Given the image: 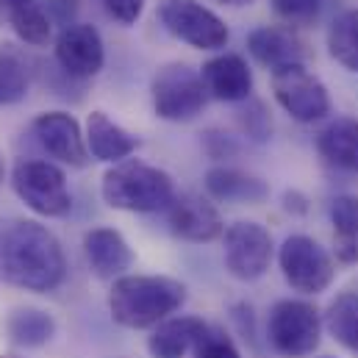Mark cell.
<instances>
[{"label": "cell", "mask_w": 358, "mask_h": 358, "mask_svg": "<svg viewBox=\"0 0 358 358\" xmlns=\"http://www.w3.org/2000/svg\"><path fill=\"white\" fill-rule=\"evenodd\" d=\"M67 275V259L53 231L34 220L0 228V278L25 292H53Z\"/></svg>", "instance_id": "6da1fadb"}, {"label": "cell", "mask_w": 358, "mask_h": 358, "mask_svg": "<svg viewBox=\"0 0 358 358\" xmlns=\"http://www.w3.org/2000/svg\"><path fill=\"white\" fill-rule=\"evenodd\" d=\"M186 303V286L170 275H122L111 283L108 314L131 331L156 328Z\"/></svg>", "instance_id": "7a4b0ae2"}, {"label": "cell", "mask_w": 358, "mask_h": 358, "mask_svg": "<svg viewBox=\"0 0 358 358\" xmlns=\"http://www.w3.org/2000/svg\"><path fill=\"white\" fill-rule=\"evenodd\" d=\"M100 194L111 208L131 214H153L170 208L176 200L173 176L139 159H125L106 170L100 180Z\"/></svg>", "instance_id": "3957f363"}, {"label": "cell", "mask_w": 358, "mask_h": 358, "mask_svg": "<svg viewBox=\"0 0 358 358\" xmlns=\"http://www.w3.org/2000/svg\"><path fill=\"white\" fill-rule=\"evenodd\" d=\"M322 320L317 306L306 300H278L269 311L267 339L283 358H306L320 348Z\"/></svg>", "instance_id": "277c9868"}, {"label": "cell", "mask_w": 358, "mask_h": 358, "mask_svg": "<svg viewBox=\"0 0 358 358\" xmlns=\"http://www.w3.org/2000/svg\"><path fill=\"white\" fill-rule=\"evenodd\" d=\"M153 111L156 117L167 120V122H189L194 120L208 100L206 84L200 78V70L170 62L164 64L156 76H153Z\"/></svg>", "instance_id": "5b68a950"}, {"label": "cell", "mask_w": 358, "mask_h": 358, "mask_svg": "<svg viewBox=\"0 0 358 358\" xmlns=\"http://www.w3.org/2000/svg\"><path fill=\"white\" fill-rule=\"evenodd\" d=\"M11 186L17 197L42 217H67L73 208L67 176L50 162H17Z\"/></svg>", "instance_id": "8992f818"}, {"label": "cell", "mask_w": 358, "mask_h": 358, "mask_svg": "<svg viewBox=\"0 0 358 358\" xmlns=\"http://www.w3.org/2000/svg\"><path fill=\"white\" fill-rule=\"evenodd\" d=\"M278 264H280L286 283L294 292H303V294L325 292L334 283V275H336L331 253L317 239H311L306 234H294L280 245Z\"/></svg>", "instance_id": "52a82bcc"}, {"label": "cell", "mask_w": 358, "mask_h": 358, "mask_svg": "<svg viewBox=\"0 0 358 358\" xmlns=\"http://www.w3.org/2000/svg\"><path fill=\"white\" fill-rule=\"evenodd\" d=\"M159 20L176 39L197 50H220L231 36L225 20L197 0H162Z\"/></svg>", "instance_id": "ba28073f"}, {"label": "cell", "mask_w": 358, "mask_h": 358, "mask_svg": "<svg viewBox=\"0 0 358 358\" xmlns=\"http://www.w3.org/2000/svg\"><path fill=\"white\" fill-rule=\"evenodd\" d=\"M272 94L280 103V108L297 122H317L325 114H331V94L314 73H308L306 64L275 70Z\"/></svg>", "instance_id": "9c48e42d"}, {"label": "cell", "mask_w": 358, "mask_h": 358, "mask_svg": "<svg viewBox=\"0 0 358 358\" xmlns=\"http://www.w3.org/2000/svg\"><path fill=\"white\" fill-rule=\"evenodd\" d=\"M272 262V234L262 222L239 220L225 231V269L239 280H259Z\"/></svg>", "instance_id": "30bf717a"}, {"label": "cell", "mask_w": 358, "mask_h": 358, "mask_svg": "<svg viewBox=\"0 0 358 358\" xmlns=\"http://www.w3.org/2000/svg\"><path fill=\"white\" fill-rule=\"evenodd\" d=\"M56 62L70 78H92L106 64V48L100 31L90 22H70L56 36Z\"/></svg>", "instance_id": "8fae6325"}, {"label": "cell", "mask_w": 358, "mask_h": 358, "mask_svg": "<svg viewBox=\"0 0 358 358\" xmlns=\"http://www.w3.org/2000/svg\"><path fill=\"white\" fill-rule=\"evenodd\" d=\"M34 134L36 142L48 150L62 164L70 167H87L90 162V148H87V134L81 131L78 120L67 111H45L34 120Z\"/></svg>", "instance_id": "7c38bea8"}, {"label": "cell", "mask_w": 358, "mask_h": 358, "mask_svg": "<svg viewBox=\"0 0 358 358\" xmlns=\"http://www.w3.org/2000/svg\"><path fill=\"white\" fill-rule=\"evenodd\" d=\"M167 211H170V231L183 242L203 245V242H214L225 234L220 208L197 192L176 194V200L170 203Z\"/></svg>", "instance_id": "4fadbf2b"}, {"label": "cell", "mask_w": 358, "mask_h": 358, "mask_svg": "<svg viewBox=\"0 0 358 358\" xmlns=\"http://www.w3.org/2000/svg\"><path fill=\"white\" fill-rule=\"evenodd\" d=\"M248 50L250 56L269 67L272 73L280 67H292V64H306L308 59V48L306 42L283 25H262L248 36Z\"/></svg>", "instance_id": "5bb4252c"}, {"label": "cell", "mask_w": 358, "mask_h": 358, "mask_svg": "<svg viewBox=\"0 0 358 358\" xmlns=\"http://www.w3.org/2000/svg\"><path fill=\"white\" fill-rule=\"evenodd\" d=\"M200 78L206 84V92L217 100H225V103L250 100L253 73L239 53H220L208 59L200 70Z\"/></svg>", "instance_id": "9a60e30c"}, {"label": "cell", "mask_w": 358, "mask_h": 358, "mask_svg": "<svg viewBox=\"0 0 358 358\" xmlns=\"http://www.w3.org/2000/svg\"><path fill=\"white\" fill-rule=\"evenodd\" d=\"M84 253L92 272L103 280H117L134 264V253L125 236L114 228H92L84 236Z\"/></svg>", "instance_id": "2e32d148"}, {"label": "cell", "mask_w": 358, "mask_h": 358, "mask_svg": "<svg viewBox=\"0 0 358 358\" xmlns=\"http://www.w3.org/2000/svg\"><path fill=\"white\" fill-rule=\"evenodd\" d=\"M87 148L97 162L120 164L139 148V136L114 122L106 111H92L87 120Z\"/></svg>", "instance_id": "e0dca14e"}, {"label": "cell", "mask_w": 358, "mask_h": 358, "mask_svg": "<svg viewBox=\"0 0 358 358\" xmlns=\"http://www.w3.org/2000/svg\"><path fill=\"white\" fill-rule=\"evenodd\" d=\"M208 331L211 328L197 317H170L153 328L148 350L153 358H183L189 350H197Z\"/></svg>", "instance_id": "ac0fdd59"}, {"label": "cell", "mask_w": 358, "mask_h": 358, "mask_svg": "<svg viewBox=\"0 0 358 358\" xmlns=\"http://www.w3.org/2000/svg\"><path fill=\"white\" fill-rule=\"evenodd\" d=\"M208 197L214 200H225V203H262L267 200L269 186L262 178L245 173V170H236V167H211L206 173L203 180Z\"/></svg>", "instance_id": "d6986e66"}, {"label": "cell", "mask_w": 358, "mask_h": 358, "mask_svg": "<svg viewBox=\"0 0 358 358\" xmlns=\"http://www.w3.org/2000/svg\"><path fill=\"white\" fill-rule=\"evenodd\" d=\"M320 156L348 173L358 176V120L356 117H336L331 120L317 136Z\"/></svg>", "instance_id": "ffe728a7"}, {"label": "cell", "mask_w": 358, "mask_h": 358, "mask_svg": "<svg viewBox=\"0 0 358 358\" xmlns=\"http://www.w3.org/2000/svg\"><path fill=\"white\" fill-rule=\"evenodd\" d=\"M6 334L14 345L42 348L56 334V320L42 308H17L6 320Z\"/></svg>", "instance_id": "44dd1931"}, {"label": "cell", "mask_w": 358, "mask_h": 358, "mask_svg": "<svg viewBox=\"0 0 358 358\" xmlns=\"http://www.w3.org/2000/svg\"><path fill=\"white\" fill-rule=\"evenodd\" d=\"M328 53L336 64L358 76V8L342 11L328 28Z\"/></svg>", "instance_id": "7402d4cb"}, {"label": "cell", "mask_w": 358, "mask_h": 358, "mask_svg": "<svg viewBox=\"0 0 358 358\" xmlns=\"http://www.w3.org/2000/svg\"><path fill=\"white\" fill-rule=\"evenodd\" d=\"M325 328L342 348L358 353V292H342L331 300Z\"/></svg>", "instance_id": "603a6c76"}, {"label": "cell", "mask_w": 358, "mask_h": 358, "mask_svg": "<svg viewBox=\"0 0 358 358\" xmlns=\"http://www.w3.org/2000/svg\"><path fill=\"white\" fill-rule=\"evenodd\" d=\"M28 84H31V76H28L25 59L11 45H3L0 48V106L20 103L28 94Z\"/></svg>", "instance_id": "cb8c5ba5"}, {"label": "cell", "mask_w": 358, "mask_h": 358, "mask_svg": "<svg viewBox=\"0 0 358 358\" xmlns=\"http://www.w3.org/2000/svg\"><path fill=\"white\" fill-rule=\"evenodd\" d=\"M6 17H8L14 34H17L22 42L34 45V48H45V45L50 42V36H53V31H50V17L45 14V8H42L36 0H34L31 6L20 8V11L6 14Z\"/></svg>", "instance_id": "d4e9b609"}, {"label": "cell", "mask_w": 358, "mask_h": 358, "mask_svg": "<svg viewBox=\"0 0 358 358\" xmlns=\"http://www.w3.org/2000/svg\"><path fill=\"white\" fill-rule=\"evenodd\" d=\"M328 214H331V222H334L336 236L358 242V197H353V194L334 197Z\"/></svg>", "instance_id": "484cf974"}, {"label": "cell", "mask_w": 358, "mask_h": 358, "mask_svg": "<svg viewBox=\"0 0 358 358\" xmlns=\"http://www.w3.org/2000/svg\"><path fill=\"white\" fill-rule=\"evenodd\" d=\"M236 120H239L242 134L248 139H253V142H267L269 136H272L269 111L264 108V103H259V100H248V106L236 111Z\"/></svg>", "instance_id": "4316f807"}, {"label": "cell", "mask_w": 358, "mask_h": 358, "mask_svg": "<svg viewBox=\"0 0 358 358\" xmlns=\"http://www.w3.org/2000/svg\"><path fill=\"white\" fill-rule=\"evenodd\" d=\"M272 8L289 25H308L317 20L322 0H272Z\"/></svg>", "instance_id": "83f0119b"}, {"label": "cell", "mask_w": 358, "mask_h": 358, "mask_svg": "<svg viewBox=\"0 0 358 358\" xmlns=\"http://www.w3.org/2000/svg\"><path fill=\"white\" fill-rule=\"evenodd\" d=\"M194 358H242L239 348L222 334V331H208V336L197 345L194 350Z\"/></svg>", "instance_id": "f1b7e54d"}, {"label": "cell", "mask_w": 358, "mask_h": 358, "mask_svg": "<svg viewBox=\"0 0 358 358\" xmlns=\"http://www.w3.org/2000/svg\"><path fill=\"white\" fill-rule=\"evenodd\" d=\"M203 150L208 153V159L222 162V159H234L239 153V145H236V139L231 134L211 128V131L203 134Z\"/></svg>", "instance_id": "f546056e"}, {"label": "cell", "mask_w": 358, "mask_h": 358, "mask_svg": "<svg viewBox=\"0 0 358 358\" xmlns=\"http://www.w3.org/2000/svg\"><path fill=\"white\" fill-rule=\"evenodd\" d=\"M103 3H106V11H108L120 25H134V22L142 17L148 0H103Z\"/></svg>", "instance_id": "4dcf8cb0"}, {"label": "cell", "mask_w": 358, "mask_h": 358, "mask_svg": "<svg viewBox=\"0 0 358 358\" xmlns=\"http://www.w3.org/2000/svg\"><path fill=\"white\" fill-rule=\"evenodd\" d=\"M334 248H336V259H339V262H345V264H356L358 262V242L336 236V239H334Z\"/></svg>", "instance_id": "1f68e13d"}, {"label": "cell", "mask_w": 358, "mask_h": 358, "mask_svg": "<svg viewBox=\"0 0 358 358\" xmlns=\"http://www.w3.org/2000/svg\"><path fill=\"white\" fill-rule=\"evenodd\" d=\"M283 200H286V208L294 211V214H306V208H308V206H306V197L297 194V192H286Z\"/></svg>", "instance_id": "d6a6232c"}, {"label": "cell", "mask_w": 358, "mask_h": 358, "mask_svg": "<svg viewBox=\"0 0 358 358\" xmlns=\"http://www.w3.org/2000/svg\"><path fill=\"white\" fill-rule=\"evenodd\" d=\"M34 0H0V6L6 8V14H11V11H20V8H25V6H31Z\"/></svg>", "instance_id": "836d02e7"}, {"label": "cell", "mask_w": 358, "mask_h": 358, "mask_svg": "<svg viewBox=\"0 0 358 358\" xmlns=\"http://www.w3.org/2000/svg\"><path fill=\"white\" fill-rule=\"evenodd\" d=\"M217 3H222V6H231V8H242V6H250L253 0H217Z\"/></svg>", "instance_id": "e575fe53"}, {"label": "cell", "mask_w": 358, "mask_h": 358, "mask_svg": "<svg viewBox=\"0 0 358 358\" xmlns=\"http://www.w3.org/2000/svg\"><path fill=\"white\" fill-rule=\"evenodd\" d=\"M3 173H6V167H3V159H0V183H3Z\"/></svg>", "instance_id": "d590c367"}, {"label": "cell", "mask_w": 358, "mask_h": 358, "mask_svg": "<svg viewBox=\"0 0 358 358\" xmlns=\"http://www.w3.org/2000/svg\"><path fill=\"white\" fill-rule=\"evenodd\" d=\"M320 358H334V356H320Z\"/></svg>", "instance_id": "8d00e7d4"}, {"label": "cell", "mask_w": 358, "mask_h": 358, "mask_svg": "<svg viewBox=\"0 0 358 358\" xmlns=\"http://www.w3.org/2000/svg\"><path fill=\"white\" fill-rule=\"evenodd\" d=\"M6 358H11V356H6Z\"/></svg>", "instance_id": "74e56055"}]
</instances>
